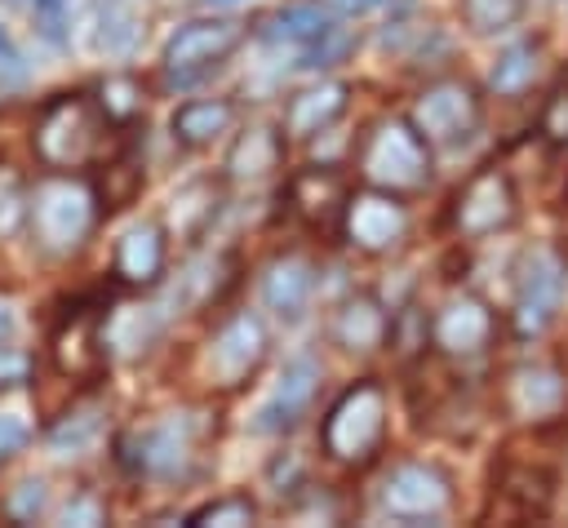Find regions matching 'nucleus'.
<instances>
[{"label":"nucleus","instance_id":"obj_1","mask_svg":"<svg viewBox=\"0 0 568 528\" xmlns=\"http://www.w3.org/2000/svg\"><path fill=\"white\" fill-rule=\"evenodd\" d=\"M209 435H213V422L204 408H178V413H160L151 422L129 426L115 439V457L138 479L186 484L204 466Z\"/></svg>","mask_w":568,"mask_h":528},{"label":"nucleus","instance_id":"obj_2","mask_svg":"<svg viewBox=\"0 0 568 528\" xmlns=\"http://www.w3.org/2000/svg\"><path fill=\"white\" fill-rule=\"evenodd\" d=\"M115 124L102 115L93 93H58L31 120V151L40 169L84 173L111 155Z\"/></svg>","mask_w":568,"mask_h":528},{"label":"nucleus","instance_id":"obj_3","mask_svg":"<svg viewBox=\"0 0 568 528\" xmlns=\"http://www.w3.org/2000/svg\"><path fill=\"white\" fill-rule=\"evenodd\" d=\"M355 173L364 186H382L390 195H422L435 177V155L413 115L382 111L355 146Z\"/></svg>","mask_w":568,"mask_h":528},{"label":"nucleus","instance_id":"obj_4","mask_svg":"<svg viewBox=\"0 0 568 528\" xmlns=\"http://www.w3.org/2000/svg\"><path fill=\"white\" fill-rule=\"evenodd\" d=\"M102 222V195L84 173H53L31 182V240L44 257H71L80 253Z\"/></svg>","mask_w":568,"mask_h":528},{"label":"nucleus","instance_id":"obj_5","mask_svg":"<svg viewBox=\"0 0 568 528\" xmlns=\"http://www.w3.org/2000/svg\"><path fill=\"white\" fill-rule=\"evenodd\" d=\"M390 430V395L377 377L351 382L320 417V453L346 470H364L386 448Z\"/></svg>","mask_w":568,"mask_h":528},{"label":"nucleus","instance_id":"obj_6","mask_svg":"<svg viewBox=\"0 0 568 528\" xmlns=\"http://www.w3.org/2000/svg\"><path fill=\"white\" fill-rule=\"evenodd\" d=\"M266 355H271L266 319L257 311H231L204 337L200 377L209 382V390H244L257 377V368L266 364Z\"/></svg>","mask_w":568,"mask_h":528},{"label":"nucleus","instance_id":"obj_7","mask_svg":"<svg viewBox=\"0 0 568 528\" xmlns=\"http://www.w3.org/2000/svg\"><path fill=\"white\" fill-rule=\"evenodd\" d=\"M457 484L439 461L404 457L377 479V510L395 524H435L453 510Z\"/></svg>","mask_w":568,"mask_h":528},{"label":"nucleus","instance_id":"obj_8","mask_svg":"<svg viewBox=\"0 0 568 528\" xmlns=\"http://www.w3.org/2000/svg\"><path fill=\"white\" fill-rule=\"evenodd\" d=\"M244 40H248V27H244L240 18H191V22H182V27L164 40V53H160L164 84H169V89H182V84L204 80V75L217 71Z\"/></svg>","mask_w":568,"mask_h":528},{"label":"nucleus","instance_id":"obj_9","mask_svg":"<svg viewBox=\"0 0 568 528\" xmlns=\"http://www.w3.org/2000/svg\"><path fill=\"white\" fill-rule=\"evenodd\" d=\"M408 115L430 146H462L484 124V98L466 75H435L417 89Z\"/></svg>","mask_w":568,"mask_h":528},{"label":"nucleus","instance_id":"obj_10","mask_svg":"<svg viewBox=\"0 0 568 528\" xmlns=\"http://www.w3.org/2000/svg\"><path fill=\"white\" fill-rule=\"evenodd\" d=\"M515 217H519V195L501 164H479L448 204V226L457 240H488L515 226Z\"/></svg>","mask_w":568,"mask_h":528},{"label":"nucleus","instance_id":"obj_11","mask_svg":"<svg viewBox=\"0 0 568 528\" xmlns=\"http://www.w3.org/2000/svg\"><path fill=\"white\" fill-rule=\"evenodd\" d=\"M501 324H497V311L470 293V288H453L439 297V306L430 311V351L453 359V364H466V359H484L497 342Z\"/></svg>","mask_w":568,"mask_h":528},{"label":"nucleus","instance_id":"obj_12","mask_svg":"<svg viewBox=\"0 0 568 528\" xmlns=\"http://www.w3.org/2000/svg\"><path fill=\"white\" fill-rule=\"evenodd\" d=\"M413 231V217H408V204L404 195H390L382 186H359L346 195V209H342V226L337 235L355 248V253H368V257H382V253H395Z\"/></svg>","mask_w":568,"mask_h":528},{"label":"nucleus","instance_id":"obj_13","mask_svg":"<svg viewBox=\"0 0 568 528\" xmlns=\"http://www.w3.org/2000/svg\"><path fill=\"white\" fill-rule=\"evenodd\" d=\"M564 288H568V266L555 248H532L524 253L519 280H515V337H541L559 306H564Z\"/></svg>","mask_w":568,"mask_h":528},{"label":"nucleus","instance_id":"obj_14","mask_svg":"<svg viewBox=\"0 0 568 528\" xmlns=\"http://www.w3.org/2000/svg\"><path fill=\"white\" fill-rule=\"evenodd\" d=\"M49 359L71 382H98L111 359L106 337H102V311H93V306L67 311L49 337Z\"/></svg>","mask_w":568,"mask_h":528},{"label":"nucleus","instance_id":"obj_15","mask_svg":"<svg viewBox=\"0 0 568 528\" xmlns=\"http://www.w3.org/2000/svg\"><path fill=\"white\" fill-rule=\"evenodd\" d=\"M346 195H351V177L333 164H306V169H293L288 182H284V200L293 209V217L311 231H328L337 235L342 226V209H346Z\"/></svg>","mask_w":568,"mask_h":528},{"label":"nucleus","instance_id":"obj_16","mask_svg":"<svg viewBox=\"0 0 568 528\" xmlns=\"http://www.w3.org/2000/svg\"><path fill=\"white\" fill-rule=\"evenodd\" d=\"M501 404L519 422H555L568 408V373L550 359L515 364L501 382Z\"/></svg>","mask_w":568,"mask_h":528},{"label":"nucleus","instance_id":"obj_17","mask_svg":"<svg viewBox=\"0 0 568 528\" xmlns=\"http://www.w3.org/2000/svg\"><path fill=\"white\" fill-rule=\"evenodd\" d=\"M169 266V226L164 217H138L120 231L111 248V275L124 288H155Z\"/></svg>","mask_w":568,"mask_h":528},{"label":"nucleus","instance_id":"obj_18","mask_svg":"<svg viewBox=\"0 0 568 528\" xmlns=\"http://www.w3.org/2000/svg\"><path fill=\"white\" fill-rule=\"evenodd\" d=\"M328 342L346 355H377L390 342V311L373 293H346L328 311Z\"/></svg>","mask_w":568,"mask_h":528},{"label":"nucleus","instance_id":"obj_19","mask_svg":"<svg viewBox=\"0 0 568 528\" xmlns=\"http://www.w3.org/2000/svg\"><path fill=\"white\" fill-rule=\"evenodd\" d=\"M351 106V84L346 80H311L302 89L288 93L284 111H280V129L284 138H320L324 129H333Z\"/></svg>","mask_w":568,"mask_h":528},{"label":"nucleus","instance_id":"obj_20","mask_svg":"<svg viewBox=\"0 0 568 528\" xmlns=\"http://www.w3.org/2000/svg\"><path fill=\"white\" fill-rule=\"evenodd\" d=\"M315 386H320V364H315L311 355L288 359L284 373H280L275 395L257 408L253 430H262V435H284V430H293V426L306 417V408H311V399H315Z\"/></svg>","mask_w":568,"mask_h":528},{"label":"nucleus","instance_id":"obj_21","mask_svg":"<svg viewBox=\"0 0 568 528\" xmlns=\"http://www.w3.org/2000/svg\"><path fill=\"white\" fill-rule=\"evenodd\" d=\"M315 297V262L306 253H280L262 271V306L280 319H302Z\"/></svg>","mask_w":568,"mask_h":528},{"label":"nucleus","instance_id":"obj_22","mask_svg":"<svg viewBox=\"0 0 568 528\" xmlns=\"http://www.w3.org/2000/svg\"><path fill=\"white\" fill-rule=\"evenodd\" d=\"M280 169H284V129L275 133L271 124H248L222 160L226 182H240V186H257V182L275 177Z\"/></svg>","mask_w":568,"mask_h":528},{"label":"nucleus","instance_id":"obj_23","mask_svg":"<svg viewBox=\"0 0 568 528\" xmlns=\"http://www.w3.org/2000/svg\"><path fill=\"white\" fill-rule=\"evenodd\" d=\"M235 115H240V106L231 98H186V102L173 106L169 133H173L178 146L200 151V146H213L222 133H231Z\"/></svg>","mask_w":568,"mask_h":528},{"label":"nucleus","instance_id":"obj_24","mask_svg":"<svg viewBox=\"0 0 568 528\" xmlns=\"http://www.w3.org/2000/svg\"><path fill=\"white\" fill-rule=\"evenodd\" d=\"M217 209H222V186H217L213 177H195V182H186V186L173 191V200H169V222H164V226H169V235L195 244V240H204V231L213 226Z\"/></svg>","mask_w":568,"mask_h":528},{"label":"nucleus","instance_id":"obj_25","mask_svg":"<svg viewBox=\"0 0 568 528\" xmlns=\"http://www.w3.org/2000/svg\"><path fill=\"white\" fill-rule=\"evenodd\" d=\"M328 27H333V9H328L324 0H288V4H280V9L266 18L262 40L306 49V44L320 40Z\"/></svg>","mask_w":568,"mask_h":528},{"label":"nucleus","instance_id":"obj_26","mask_svg":"<svg viewBox=\"0 0 568 528\" xmlns=\"http://www.w3.org/2000/svg\"><path fill=\"white\" fill-rule=\"evenodd\" d=\"M235 275V257L231 253H213V257H195L182 275H178V288L169 297V306H209L222 297V288L231 284Z\"/></svg>","mask_w":568,"mask_h":528},{"label":"nucleus","instance_id":"obj_27","mask_svg":"<svg viewBox=\"0 0 568 528\" xmlns=\"http://www.w3.org/2000/svg\"><path fill=\"white\" fill-rule=\"evenodd\" d=\"M537 67H541V49H537L532 40H515V44H506V49L497 53V62L488 67V89H493L497 98H519V93L532 84Z\"/></svg>","mask_w":568,"mask_h":528},{"label":"nucleus","instance_id":"obj_28","mask_svg":"<svg viewBox=\"0 0 568 528\" xmlns=\"http://www.w3.org/2000/svg\"><path fill=\"white\" fill-rule=\"evenodd\" d=\"M142 40V18L133 13L129 0H106L98 9V31H93V44L106 53V58H124L133 53Z\"/></svg>","mask_w":568,"mask_h":528},{"label":"nucleus","instance_id":"obj_29","mask_svg":"<svg viewBox=\"0 0 568 528\" xmlns=\"http://www.w3.org/2000/svg\"><path fill=\"white\" fill-rule=\"evenodd\" d=\"M93 98H98V106H102V115L111 124H133L142 115V106H146V84L133 71H115V75L98 80Z\"/></svg>","mask_w":568,"mask_h":528},{"label":"nucleus","instance_id":"obj_30","mask_svg":"<svg viewBox=\"0 0 568 528\" xmlns=\"http://www.w3.org/2000/svg\"><path fill=\"white\" fill-rule=\"evenodd\" d=\"M98 430H102V408L98 404H75V408H67L53 426H49V448L53 453H80L84 444H93L98 439Z\"/></svg>","mask_w":568,"mask_h":528},{"label":"nucleus","instance_id":"obj_31","mask_svg":"<svg viewBox=\"0 0 568 528\" xmlns=\"http://www.w3.org/2000/svg\"><path fill=\"white\" fill-rule=\"evenodd\" d=\"M528 0H457V13L466 22V31L475 35H501L510 27H519Z\"/></svg>","mask_w":568,"mask_h":528},{"label":"nucleus","instance_id":"obj_32","mask_svg":"<svg viewBox=\"0 0 568 528\" xmlns=\"http://www.w3.org/2000/svg\"><path fill=\"white\" fill-rule=\"evenodd\" d=\"M27 213H31V182L9 160H0V244L22 235Z\"/></svg>","mask_w":568,"mask_h":528},{"label":"nucleus","instance_id":"obj_33","mask_svg":"<svg viewBox=\"0 0 568 528\" xmlns=\"http://www.w3.org/2000/svg\"><path fill=\"white\" fill-rule=\"evenodd\" d=\"M244 524H257V501L248 493L213 497L186 515V528H244Z\"/></svg>","mask_w":568,"mask_h":528},{"label":"nucleus","instance_id":"obj_34","mask_svg":"<svg viewBox=\"0 0 568 528\" xmlns=\"http://www.w3.org/2000/svg\"><path fill=\"white\" fill-rule=\"evenodd\" d=\"M0 510H4V519H9V524H36V519L49 510V484H44L40 475L18 479V484L4 493Z\"/></svg>","mask_w":568,"mask_h":528},{"label":"nucleus","instance_id":"obj_35","mask_svg":"<svg viewBox=\"0 0 568 528\" xmlns=\"http://www.w3.org/2000/svg\"><path fill=\"white\" fill-rule=\"evenodd\" d=\"M31 13V31L49 44V49H67L71 44V4L67 0H27Z\"/></svg>","mask_w":568,"mask_h":528},{"label":"nucleus","instance_id":"obj_36","mask_svg":"<svg viewBox=\"0 0 568 528\" xmlns=\"http://www.w3.org/2000/svg\"><path fill=\"white\" fill-rule=\"evenodd\" d=\"M359 44V35H355V27H342V22H333L320 40H311L306 49H302V62L297 67H306V71H324V67H337L351 49Z\"/></svg>","mask_w":568,"mask_h":528},{"label":"nucleus","instance_id":"obj_37","mask_svg":"<svg viewBox=\"0 0 568 528\" xmlns=\"http://www.w3.org/2000/svg\"><path fill=\"white\" fill-rule=\"evenodd\" d=\"M537 133L550 142V146H568V80H559L546 102H541V115H537Z\"/></svg>","mask_w":568,"mask_h":528},{"label":"nucleus","instance_id":"obj_38","mask_svg":"<svg viewBox=\"0 0 568 528\" xmlns=\"http://www.w3.org/2000/svg\"><path fill=\"white\" fill-rule=\"evenodd\" d=\"M27 80H31V62H27V53L18 49L13 31L0 22V89H22Z\"/></svg>","mask_w":568,"mask_h":528},{"label":"nucleus","instance_id":"obj_39","mask_svg":"<svg viewBox=\"0 0 568 528\" xmlns=\"http://www.w3.org/2000/svg\"><path fill=\"white\" fill-rule=\"evenodd\" d=\"M31 444V422L22 413H0V466H9Z\"/></svg>","mask_w":568,"mask_h":528},{"label":"nucleus","instance_id":"obj_40","mask_svg":"<svg viewBox=\"0 0 568 528\" xmlns=\"http://www.w3.org/2000/svg\"><path fill=\"white\" fill-rule=\"evenodd\" d=\"M58 519H62V524H106V501H102L98 493L80 488V493H71V501L62 506Z\"/></svg>","mask_w":568,"mask_h":528},{"label":"nucleus","instance_id":"obj_41","mask_svg":"<svg viewBox=\"0 0 568 528\" xmlns=\"http://www.w3.org/2000/svg\"><path fill=\"white\" fill-rule=\"evenodd\" d=\"M266 484L284 497V493H297L293 484H302V461H297V453H280L271 466H266Z\"/></svg>","mask_w":568,"mask_h":528},{"label":"nucleus","instance_id":"obj_42","mask_svg":"<svg viewBox=\"0 0 568 528\" xmlns=\"http://www.w3.org/2000/svg\"><path fill=\"white\" fill-rule=\"evenodd\" d=\"M22 373H27V355H18L13 346H0V386L18 382Z\"/></svg>","mask_w":568,"mask_h":528},{"label":"nucleus","instance_id":"obj_43","mask_svg":"<svg viewBox=\"0 0 568 528\" xmlns=\"http://www.w3.org/2000/svg\"><path fill=\"white\" fill-rule=\"evenodd\" d=\"M333 13H346V18H355V13H368V9H377L382 0H324Z\"/></svg>","mask_w":568,"mask_h":528},{"label":"nucleus","instance_id":"obj_44","mask_svg":"<svg viewBox=\"0 0 568 528\" xmlns=\"http://www.w3.org/2000/svg\"><path fill=\"white\" fill-rule=\"evenodd\" d=\"M204 4H235V0H204Z\"/></svg>","mask_w":568,"mask_h":528}]
</instances>
